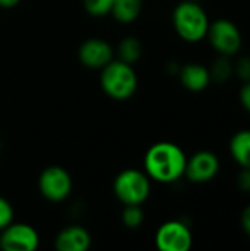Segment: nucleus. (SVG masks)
<instances>
[{
    "label": "nucleus",
    "instance_id": "24",
    "mask_svg": "<svg viewBox=\"0 0 250 251\" xmlns=\"http://www.w3.org/2000/svg\"><path fill=\"white\" fill-rule=\"evenodd\" d=\"M21 3V0H0V7L3 9H12L15 6H18Z\"/></svg>",
    "mask_w": 250,
    "mask_h": 251
},
{
    "label": "nucleus",
    "instance_id": "4",
    "mask_svg": "<svg viewBox=\"0 0 250 251\" xmlns=\"http://www.w3.org/2000/svg\"><path fill=\"white\" fill-rule=\"evenodd\" d=\"M150 178L137 169L122 171L113 181L116 199L127 204H143L150 194Z\"/></svg>",
    "mask_w": 250,
    "mask_h": 251
},
{
    "label": "nucleus",
    "instance_id": "15",
    "mask_svg": "<svg viewBox=\"0 0 250 251\" xmlns=\"http://www.w3.org/2000/svg\"><path fill=\"white\" fill-rule=\"evenodd\" d=\"M119 60L133 65L141 56V43L136 37H125L118 46Z\"/></svg>",
    "mask_w": 250,
    "mask_h": 251
},
{
    "label": "nucleus",
    "instance_id": "10",
    "mask_svg": "<svg viewBox=\"0 0 250 251\" xmlns=\"http://www.w3.org/2000/svg\"><path fill=\"white\" fill-rule=\"evenodd\" d=\"M78 59L90 69H102L113 59V49L102 38H88L80 46Z\"/></svg>",
    "mask_w": 250,
    "mask_h": 251
},
{
    "label": "nucleus",
    "instance_id": "7",
    "mask_svg": "<svg viewBox=\"0 0 250 251\" xmlns=\"http://www.w3.org/2000/svg\"><path fill=\"white\" fill-rule=\"evenodd\" d=\"M155 243L161 251H189L193 244V235L186 224L168 221L156 231Z\"/></svg>",
    "mask_w": 250,
    "mask_h": 251
},
{
    "label": "nucleus",
    "instance_id": "18",
    "mask_svg": "<svg viewBox=\"0 0 250 251\" xmlns=\"http://www.w3.org/2000/svg\"><path fill=\"white\" fill-rule=\"evenodd\" d=\"M115 0H84L85 10L93 16H105L111 13Z\"/></svg>",
    "mask_w": 250,
    "mask_h": 251
},
{
    "label": "nucleus",
    "instance_id": "22",
    "mask_svg": "<svg viewBox=\"0 0 250 251\" xmlns=\"http://www.w3.org/2000/svg\"><path fill=\"white\" fill-rule=\"evenodd\" d=\"M239 99H240L242 106L246 109V112L250 113V81L245 82V85L242 87V90L239 93Z\"/></svg>",
    "mask_w": 250,
    "mask_h": 251
},
{
    "label": "nucleus",
    "instance_id": "5",
    "mask_svg": "<svg viewBox=\"0 0 250 251\" xmlns=\"http://www.w3.org/2000/svg\"><path fill=\"white\" fill-rule=\"evenodd\" d=\"M206 37L218 54L228 57L237 54L243 44V37L239 26L230 19H217L209 24Z\"/></svg>",
    "mask_w": 250,
    "mask_h": 251
},
{
    "label": "nucleus",
    "instance_id": "12",
    "mask_svg": "<svg viewBox=\"0 0 250 251\" xmlns=\"http://www.w3.org/2000/svg\"><path fill=\"white\" fill-rule=\"evenodd\" d=\"M180 81L183 87L189 91L199 93L206 90L211 82L209 69L200 63H187L180 71Z\"/></svg>",
    "mask_w": 250,
    "mask_h": 251
},
{
    "label": "nucleus",
    "instance_id": "20",
    "mask_svg": "<svg viewBox=\"0 0 250 251\" xmlns=\"http://www.w3.org/2000/svg\"><path fill=\"white\" fill-rule=\"evenodd\" d=\"M234 74L245 82L250 81V56H245L239 59V62L234 65Z\"/></svg>",
    "mask_w": 250,
    "mask_h": 251
},
{
    "label": "nucleus",
    "instance_id": "9",
    "mask_svg": "<svg viewBox=\"0 0 250 251\" xmlns=\"http://www.w3.org/2000/svg\"><path fill=\"white\" fill-rule=\"evenodd\" d=\"M220 159L215 153L202 150L187 159L184 175L193 184H206L220 172Z\"/></svg>",
    "mask_w": 250,
    "mask_h": 251
},
{
    "label": "nucleus",
    "instance_id": "6",
    "mask_svg": "<svg viewBox=\"0 0 250 251\" xmlns=\"http://www.w3.org/2000/svg\"><path fill=\"white\" fill-rule=\"evenodd\" d=\"M38 188L44 199L55 203L62 201L71 194L72 178L66 169L60 166H49L38 178Z\"/></svg>",
    "mask_w": 250,
    "mask_h": 251
},
{
    "label": "nucleus",
    "instance_id": "11",
    "mask_svg": "<svg viewBox=\"0 0 250 251\" xmlns=\"http://www.w3.org/2000/svg\"><path fill=\"white\" fill-rule=\"evenodd\" d=\"M91 246V237L88 231L78 225L63 228L55 238V247L57 251H87Z\"/></svg>",
    "mask_w": 250,
    "mask_h": 251
},
{
    "label": "nucleus",
    "instance_id": "17",
    "mask_svg": "<svg viewBox=\"0 0 250 251\" xmlns=\"http://www.w3.org/2000/svg\"><path fill=\"white\" fill-rule=\"evenodd\" d=\"M144 221V213L140 207V204H127L122 212V222L127 228L136 229L139 228Z\"/></svg>",
    "mask_w": 250,
    "mask_h": 251
},
{
    "label": "nucleus",
    "instance_id": "16",
    "mask_svg": "<svg viewBox=\"0 0 250 251\" xmlns=\"http://www.w3.org/2000/svg\"><path fill=\"white\" fill-rule=\"evenodd\" d=\"M209 74H211V81L225 82L234 74V65L231 63L228 56L220 54V57L214 62L212 68L209 69Z\"/></svg>",
    "mask_w": 250,
    "mask_h": 251
},
{
    "label": "nucleus",
    "instance_id": "21",
    "mask_svg": "<svg viewBox=\"0 0 250 251\" xmlns=\"http://www.w3.org/2000/svg\"><path fill=\"white\" fill-rule=\"evenodd\" d=\"M237 187L245 193H250V168H242L237 175Z\"/></svg>",
    "mask_w": 250,
    "mask_h": 251
},
{
    "label": "nucleus",
    "instance_id": "23",
    "mask_svg": "<svg viewBox=\"0 0 250 251\" xmlns=\"http://www.w3.org/2000/svg\"><path fill=\"white\" fill-rule=\"evenodd\" d=\"M240 225H242V229L243 232L250 238V204L246 206L242 212V216H240Z\"/></svg>",
    "mask_w": 250,
    "mask_h": 251
},
{
    "label": "nucleus",
    "instance_id": "14",
    "mask_svg": "<svg viewBox=\"0 0 250 251\" xmlns=\"http://www.w3.org/2000/svg\"><path fill=\"white\" fill-rule=\"evenodd\" d=\"M111 13L116 21L122 24H130L140 16L141 0H115Z\"/></svg>",
    "mask_w": 250,
    "mask_h": 251
},
{
    "label": "nucleus",
    "instance_id": "3",
    "mask_svg": "<svg viewBox=\"0 0 250 251\" xmlns=\"http://www.w3.org/2000/svg\"><path fill=\"white\" fill-rule=\"evenodd\" d=\"M100 85L113 100H128L137 90V75L130 63L111 60L102 68Z\"/></svg>",
    "mask_w": 250,
    "mask_h": 251
},
{
    "label": "nucleus",
    "instance_id": "13",
    "mask_svg": "<svg viewBox=\"0 0 250 251\" xmlns=\"http://www.w3.org/2000/svg\"><path fill=\"white\" fill-rule=\"evenodd\" d=\"M230 153L240 168H250V129L237 131L230 140Z\"/></svg>",
    "mask_w": 250,
    "mask_h": 251
},
{
    "label": "nucleus",
    "instance_id": "2",
    "mask_svg": "<svg viewBox=\"0 0 250 251\" xmlns=\"http://www.w3.org/2000/svg\"><path fill=\"white\" fill-rule=\"evenodd\" d=\"M172 24L177 34L184 41L199 43L206 37L211 22L208 13L199 3L193 0H184L175 6Z\"/></svg>",
    "mask_w": 250,
    "mask_h": 251
},
{
    "label": "nucleus",
    "instance_id": "19",
    "mask_svg": "<svg viewBox=\"0 0 250 251\" xmlns=\"http://www.w3.org/2000/svg\"><path fill=\"white\" fill-rule=\"evenodd\" d=\"M12 222H13V209L6 199L0 197V231L4 229Z\"/></svg>",
    "mask_w": 250,
    "mask_h": 251
},
{
    "label": "nucleus",
    "instance_id": "8",
    "mask_svg": "<svg viewBox=\"0 0 250 251\" xmlns=\"http://www.w3.org/2000/svg\"><path fill=\"white\" fill-rule=\"evenodd\" d=\"M37 231L27 224H9L0 234V249L6 251H32L38 247Z\"/></svg>",
    "mask_w": 250,
    "mask_h": 251
},
{
    "label": "nucleus",
    "instance_id": "1",
    "mask_svg": "<svg viewBox=\"0 0 250 251\" xmlns=\"http://www.w3.org/2000/svg\"><path fill=\"white\" fill-rule=\"evenodd\" d=\"M187 156L180 146L162 141L153 144L144 156V169L149 178L171 184L184 175Z\"/></svg>",
    "mask_w": 250,
    "mask_h": 251
}]
</instances>
